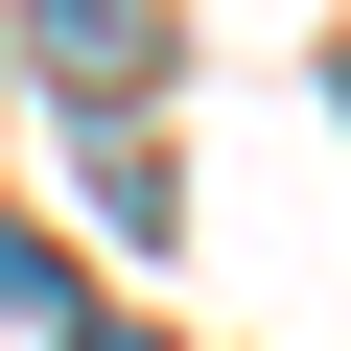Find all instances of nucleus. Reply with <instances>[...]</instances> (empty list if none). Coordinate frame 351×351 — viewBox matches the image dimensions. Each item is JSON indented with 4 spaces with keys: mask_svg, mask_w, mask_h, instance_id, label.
Instances as JSON below:
<instances>
[{
    "mask_svg": "<svg viewBox=\"0 0 351 351\" xmlns=\"http://www.w3.org/2000/svg\"><path fill=\"white\" fill-rule=\"evenodd\" d=\"M24 47H47L94 117H117V94H164V0H24Z\"/></svg>",
    "mask_w": 351,
    "mask_h": 351,
    "instance_id": "obj_1",
    "label": "nucleus"
},
{
    "mask_svg": "<svg viewBox=\"0 0 351 351\" xmlns=\"http://www.w3.org/2000/svg\"><path fill=\"white\" fill-rule=\"evenodd\" d=\"M71 351H141V328H71Z\"/></svg>",
    "mask_w": 351,
    "mask_h": 351,
    "instance_id": "obj_2",
    "label": "nucleus"
}]
</instances>
